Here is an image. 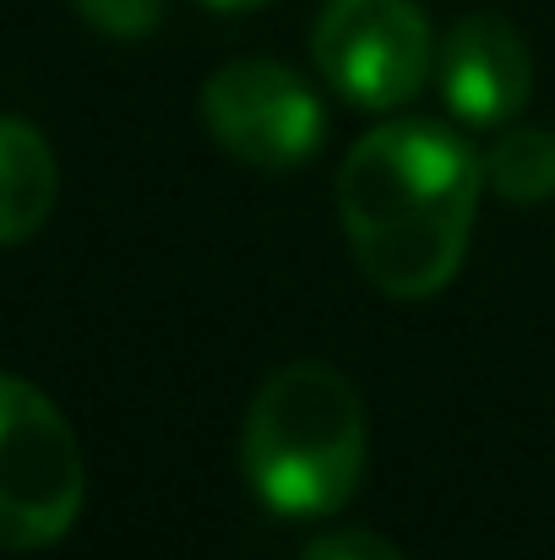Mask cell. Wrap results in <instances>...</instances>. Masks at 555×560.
Segmentation results:
<instances>
[{
    "mask_svg": "<svg viewBox=\"0 0 555 560\" xmlns=\"http://www.w3.org/2000/svg\"><path fill=\"white\" fill-rule=\"evenodd\" d=\"M485 186L512 207H545L555 196V131L545 126H512L479 153Z\"/></svg>",
    "mask_w": 555,
    "mask_h": 560,
    "instance_id": "cell-8",
    "label": "cell"
},
{
    "mask_svg": "<svg viewBox=\"0 0 555 560\" xmlns=\"http://www.w3.org/2000/svg\"><path fill=\"white\" fill-rule=\"evenodd\" d=\"M436 82L441 98L458 120L469 126H507L529 109L534 93V60L523 33L496 16V11H474L463 16L441 49H436Z\"/></svg>",
    "mask_w": 555,
    "mask_h": 560,
    "instance_id": "cell-6",
    "label": "cell"
},
{
    "mask_svg": "<svg viewBox=\"0 0 555 560\" xmlns=\"http://www.w3.org/2000/svg\"><path fill=\"white\" fill-rule=\"evenodd\" d=\"M104 38H148L164 22V0H71Z\"/></svg>",
    "mask_w": 555,
    "mask_h": 560,
    "instance_id": "cell-9",
    "label": "cell"
},
{
    "mask_svg": "<svg viewBox=\"0 0 555 560\" xmlns=\"http://www.w3.org/2000/svg\"><path fill=\"white\" fill-rule=\"evenodd\" d=\"M55 190H60V170L44 131L16 115H0V250L44 229Z\"/></svg>",
    "mask_w": 555,
    "mask_h": 560,
    "instance_id": "cell-7",
    "label": "cell"
},
{
    "mask_svg": "<svg viewBox=\"0 0 555 560\" xmlns=\"http://www.w3.org/2000/svg\"><path fill=\"white\" fill-rule=\"evenodd\" d=\"M316 71L360 109H403L436 77V38L414 0H327L311 27Z\"/></svg>",
    "mask_w": 555,
    "mask_h": 560,
    "instance_id": "cell-4",
    "label": "cell"
},
{
    "mask_svg": "<svg viewBox=\"0 0 555 560\" xmlns=\"http://www.w3.org/2000/svg\"><path fill=\"white\" fill-rule=\"evenodd\" d=\"M300 560H408L392 539H381V534H370V528H338V534H322V539H311Z\"/></svg>",
    "mask_w": 555,
    "mask_h": 560,
    "instance_id": "cell-10",
    "label": "cell"
},
{
    "mask_svg": "<svg viewBox=\"0 0 555 560\" xmlns=\"http://www.w3.org/2000/svg\"><path fill=\"white\" fill-rule=\"evenodd\" d=\"M370 457L366 402L355 381L322 360H294L262 381L240 430V468L262 506L278 517L338 512Z\"/></svg>",
    "mask_w": 555,
    "mask_h": 560,
    "instance_id": "cell-2",
    "label": "cell"
},
{
    "mask_svg": "<svg viewBox=\"0 0 555 560\" xmlns=\"http://www.w3.org/2000/svg\"><path fill=\"white\" fill-rule=\"evenodd\" d=\"M201 126L234 164L251 170H300L327 137L316 93L267 55L229 60L201 82Z\"/></svg>",
    "mask_w": 555,
    "mask_h": 560,
    "instance_id": "cell-5",
    "label": "cell"
},
{
    "mask_svg": "<svg viewBox=\"0 0 555 560\" xmlns=\"http://www.w3.org/2000/svg\"><path fill=\"white\" fill-rule=\"evenodd\" d=\"M88 495L66 413L22 375L0 371V550H44L71 534Z\"/></svg>",
    "mask_w": 555,
    "mask_h": 560,
    "instance_id": "cell-3",
    "label": "cell"
},
{
    "mask_svg": "<svg viewBox=\"0 0 555 560\" xmlns=\"http://www.w3.org/2000/svg\"><path fill=\"white\" fill-rule=\"evenodd\" d=\"M485 170L441 120H386L338 170V218L349 250L386 300H436L474 240Z\"/></svg>",
    "mask_w": 555,
    "mask_h": 560,
    "instance_id": "cell-1",
    "label": "cell"
},
{
    "mask_svg": "<svg viewBox=\"0 0 555 560\" xmlns=\"http://www.w3.org/2000/svg\"><path fill=\"white\" fill-rule=\"evenodd\" d=\"M201 5H212V11H262L273 0H201Z\"/></svg>",
    "mask_w": 555,
    "mask_h": 560,
    "instance_id": "cell-11",
    "label": "cell"
}]
</instances>
